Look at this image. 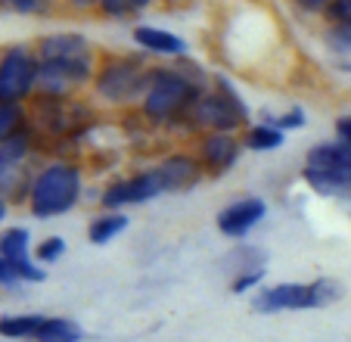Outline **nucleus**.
Instances as JSON below:
<instances>
[{
  "label": "nucleus",
  "instance_id": "nucleus-1",
  "mask_svg": "<svg viewBox=\"0 0 351 342\" xmlns=\"http://www.w3.org/2000/svg\"><path fill=\"white\" fill-rule=\"evenodd\" d=\"M342 299V283L332 277H314L305 283H274L249 296L255 315H286V311H320Z\"/></svg>",
  "mask_w": 351,
  "mask_h": 342
},
{
  "label": "nucleus",
  "instance_id": "nucleus-2",
  "mask_svg": "<svg viewBox=\"0 0 351 342\" xmlns=\"http://www.w3.org/2000/svg\"><path fill=\"white\" fill-rule=\"evenodd\" d=\"M81 203V168L72 162H50L28 184V212L34 218H60Z\"/></svg>",
  "mask_w": 351,
  "mask_h": 342
},
{
  "label": "nucleus",
  "instance_id": "nucleus-3",
  "mask_svg": "<svg viewBox=\"0 0 351 342\" xmlns=\"http://www.w3.org/2000/svg\"><path fill=\"white\" fill-rule=\"evenodd\" d=\"M202 93V75L193 78L178 69H153L149 87L143 93V112L153 122H171V119H186Z\"/></svg>",
  "mask_w": 351,
  "mask_h": 342
},
{
  "label": "nucleus",
  "instance_id": "nucleus-4",
  "mask_svg": "<svg viewBox=\"0 0 351 342\" xmlns=\"http://www.w3.org/2000/svg\"><path fill=\"white\" fill-rule=\"evenodd\" d=\"M186 119H190L193 125L233 134L245 122V106H243V100L230 91L227 81H218V91L215 93H199Z\"/></svg>",
  "mask_w": 351,
  "mask_h": 342
},
{
  "label": "nucleus",
  "instance_id": "nucleus-5",
  "mask_svg": "<svg viewBox=\"0 0 351 342\" xmlns=\"http://www.w3.org/2000/svg\"><path fill=\"white\" fill-rule=\"evenodd\" d=\"M165 193V184H162V174L159 168H146L137 171L131 178H121L115 184H109L99 196V205L109 212H125L128 205H143L149 199L162 196Z\"/></svg>",
  "mask_w": 351,
  "mask_h": 342
},
{
  "label": "nucleus",
  "instance_id": "nucleus-6",
  "mask_svg": "<svg viewBox=\"0 0 351 342\" xmlns=\"http://www.w3.org/2000/svg\"><path fill=\"white\" fill-rule=\"evenodd\" d=\"M38 87V62L28 50L13 47L0 60V100L19 103Z\"/></svg>",
  "mask_w": 351,
  "mask_h": 342
},
{
  "label": "nucleus",
  "instance_id": "nucleus-7",
  "mask_svg": "<svg viewBox=\"0 0 351 342\" xmlns=\"http://www.w3.org/2000/svg\"><path fill=\"white\" fill-rule=\"evenodd\" d=\"M0 255L13 264V271L19 274L22 283H44L47 280V268L34 262V243H32V231L28 227H7L0 231Z\"/></svg>",
  "mask_w": 351,
  "mask_h": 342
},
{
  "label": "nucleus",
  "instance_id": "nucleus-8",
  "mask_svg": "<svg viewBox=\"0 0 351 342\" xmlns=\"http://www.w3.org/2000/svg\"><path fill=\"white\" fill-rule=\"evenodd\" d=\"M90 78V60H40L38 91L44 97H66Z\"/></svg>",
  "mask_w": 351,
  "mask_h": 342
},
{
  "label": "nucleus",
  "instance_id": "nucleus-9",
  "mask_svg": "<svg viewBox=\"0 0 351 342\" xmlns=\"http://www.w3.org/2000/svg\"><path fill=\"white\" fill-rule=\"evenodd\" d=\"M149 78H153V72H143L134 62H115V66H106L99 72L97 91L112 103H128L134 97H143L146 87H149Z\"/></svg>",
  "mask_w": 351,
  "mask_h": 342
},
{
  "label": "nucleus",
  "instance_id": "nucleus-10",
  "mask_svg": "<svg viewBox=\"0 0 351 342\" xmlns=\"http://www.w3.org/2000/svg\"><path fill=\"white\" fill-rule=\"evenodd\" d=\"M265 218H267V203L265 199L261 196H243V199H233L230 205H224L215 221H218L221 237L245 240L261 221H265Z\"/></svg>",
  "mask_w": 351,
  "mask_h": 342
},
{
  "label": "nucleus",
  "instance_id": "nucleus-11",
  "mask_svg": "<svg viewBox=\"0 0 351 342\" xmlns=\"http://www.w3.org/2000/svg\"><path fill=\"white\" fill-rule=\"evenodd\" d=\"M239 150H243V144L230 131H208L206 137L199 140L196 159L202 165V171H208V174H227L237 165Z\"/></svg>",
  "mask_w": 351,
  "mask_h": 342
},
{
  "label": "nucleus",
  "instance_id": "nucleus-12",
  "mask_svg": "<svg viewBox=\"0 0 351 342\" xmlns=\"http://www.w3.org/2000/svg\"><path fill=\"white\" fill-rule=\"evenodd\" d=\"M162 184H165V193H186L199 184L202 178V165H199L196 156H186V152H174V156L162 159L159 165Z\"/></svg>",
  "mask_w": 351,
  "mask_h": 342
},
{
  "label": "nucleus",
  "instance_id": "nucleus-13",
  "mask_svg": "<svg viewBox=\"0 0 351 342\" xmlns=\"http://www.w3.org/2000/svg\"><path fill=\"white\" fill-rule=\"evenodd\" d=\"M302 181H305L317 196L351 199V165H345V168H317V165H305V168H302Z\"/></svg>",
  "mask_w": 351,
  "mask_h": 342
},
{
  "label": "nucleus",
  "instance_id": "nucleus-14",
  "mask_svg": "<svg viewBox=\"0 0 351 342\" xmlns=\"http://www.w3.org/2000/svg\"><path fill=\"white\" fill-rule=\"evenodd\" d=\"M84 327L69 315H47L34 342H84Z\"/></svg>",
  "mask_w": 351,
  "mask_h": 342
},
{
  "label": "nucleus",
  "instance_id": "nucleus-15",
  "mask_svg": "<svg viewBox=\"0 0 351 342\" xmlns=\"http://www.w3.org/2000/svg\"><path fill=\"white\" fill-rule=\"evenodd\" d=\"M47 315L40 311H25V315H3L0 317V339L7 342H34L40 323Z\"/></svg>",
  "mask_w": 351,
  "mask_h": 342
},
{
  "label": "nucleus",
  "instance_id": "nucleus-16",
  "mask_svg": "<svg viewBox=\"0 0 351 342\" xmlns=\"http://www.w3.org/2000/svg\"><path fill=\"white\" fill-rule=\"evenodd\" d=\"M128 231V215L125 212H99V215L90 218V224H87V240H90L93 246H106L112 243L115 237H121V233Z\"/></svg>",
  "mask_w": 351,
  "mask_h": 342
},
{
  "label": "nucleus",
  "instance_id": "nucleus-17",
  "mask_svg": "<svg viewBox=\"0 0 351 342\" xmlns=\"http://www.w3.org/2000/svg\"><path fill=\"white\" fill-rule=\"evenodd\" d=\"M40 60H90L87 41L78 34H53L40 47Z\"/></svg>",
  "mask_w": 351,
  "mask_h": 342
},
{
  "label": "nucleus",
  "instance_id": "nucleus-18",
  "mask_svg": "<svg viewBox=\"0 0 351 342\" xmlns=\"http://www.w3.org/2000/svg\"><path fill=\"white\" fill-rule=\"evenodd\" d=\"M134 41H137L140 47H146V50L165 53V56H178V53L186 50V44L178 38V34L162 32V28H149V25H140L137 32H134Z\"/></svg>",
  "mask_w": 351,
  "mask_h": 342
},
{
  "label": "nucleus",
  "instance_id": "nucleus-19",
  "mask_svg": "<svg viewBox=\"0 0 351 342\" xmlns=\"http://www.w3.org/2000/svg\"><path fill=\"white\" fill-rule=\"evenodd\" d=\"M283 134L277 125H271V122H258V125H252L249 131H245L243 137V146L252 152H271V150H280L283 146Z\"/></svg>",
  "mask_w": 351,
  "mask_h": 342
},
{
  "label": "nucleus",
  "instance_id": "nucleus-20",
  "mask_svg": "<svg viewBox=\"0 0 351 342\" xmlns=\"http://www.w3.org/2000/svg\"><path fill=\"white\" fill-rule=\"evenodd\" d=\"M305 165H317V168H345L351 165V146L345 144H317L308 150Z\"/></svg>",
  "mask_w": 351,
  "mask_h": 342
},
{
  "label": "nucleus",
  "instance_id": "nucleus-21",
  "mask_svg": "<svg viewBox=\"0 0 351 342\" xmlns=\"http://www.w3.org/2000/svg\"><path fill=\"white\" fill-rule=\"evenodd\" d=\"M265 277H267V264H255V268H243L237 274H230V283H227V290L233 296H252L265 286Z\"/></svg>",
  "mask_w": 351,
  "mask_h": 342
},
{
  "label": "nucleus",
  "instance_id": "nucleus-22",
  "mask_svg": "<svg viewBox=\"0 0 351 342\" xmlns=\"http://www.w3.org/2000/svg\"><path fill=\"white\" fill-rule=\"evenodd\" d=\"M22 128H25V112H22V106L0 100V146L7 144L10 137H16Z\"/></svg>",
  "mask_w": 351,
  "mask_h": 342
},
{
  "label": "nucleus",
  "instance_id": "nucleus-23",
  "mask_svg": "<svg viewBox=\"0 0 351 342\" xmlns=\"http://www.w3.org/2000/svg\"><path fill=\"white\" fill-rule=\"evenodd\" d=\"M224 262H227V268H230V274H237V271H243V268L267 264V255L261 249H252V246H237V249H233Z\"/></svg>",
  "mask_w": 351,
  "mask_h": 342
},
{
  "label": "nucleus",
  "instance_id": "nucleus-24",
  "mask_svg": "<svg viewBox=\"0 0 351 342\" xmlns=\"http://www.w3.org/2000/svg\"><path fill=\"white\" fill-rule=\"evenodd\" d=\"M66 255V240L62 237H44L38 246H34V262L44 264V268H50V264H56L60 258Z\"/></svg>",
  "mask_w": 351,
  "mask_h": 342
},
{
  "label": "nucleus",
  "instance_id": "nucleus-25",
  "mask_svg": "<svg viewBox=\"0 0 351 342\" xmlns=\"http://www.w3.org/2000/svg\"><path fill=\"white\" fill-rule=\"evenodd\" d=\"M271 125H277L280 131H295V128L305 125V112H302V109H289V112H283V115H277Z\"/></svg>",
  "mask_w": 351,
  "mask_h": 342
},
{
  "label": "nucleus",
  "instance_id": "nucleus-26",
  "mask_svg": "<svg viewBox=\"0 0 351 342\" xmlns=\"http://www.w3.org/2000/svg\"><path fill=\"white\" fill-rule=\"evenodd\" d=\"M19 286H25V283L19 280V274L13 271V264L0 255V290H19Z\"/></svg>",
  "mask_w": 351,
  "mask_h": 342
},
{
  "label": "nucleus",
  "instance_id": "nucleus-27",
  "mask_svg": "<svg viewBox=\"0 0 351 342\" xmlns=\"http://www.w3.org/2000/svg\"><path fill=\"white\" fill-rule=\"evenodd\" d=\"M336 140L351 146V115H342V119L336 122Z\"/></svg>",
  "mask_w": 351,
  "mask_h": 342
},
{
  "label": "nucleus",
  "instance_id": "nucleus-28",
  "mask_svg": "<svg viewBox=\"0 0 351 342\" xmlns=\"http://www.w3.org/2000/svg\"><path fill=\"white\" fill-rule=\"evenodd\" d=\"M99 7L106 10V13H112V16H121V13H128L131 0H99Z\"/></svg>",
  "mask_w": 351,
  "mask_h": 342
},
{
  "label": "nucleus",
  "instance_id": "nucleus-29",
  "mask_svg": "<svg viewBox=\"0 0 351 342\" xmlns=\"http://www.w3.org/2000/svg\"><path fill=\"white\" fill-rule=\"evenodd\" d=\"M336 16L342 19V25H351V0H336Z\"/></svg>",
  "mask_w": 351,
  "mask_h": 342
},
{
  "label": "nucleus",
  "instance_id": "nucleus-30",
  "mask_svg": "<svg viewBox=\"0 0 351 342\" xmlns=\"http://www.w3.org/2000/svg\"><path fill=\"white\" fill-rule=\"evenodd\" d=\"M302 7H308V10H320L324 3H330V0H298Z\"/></svg>",
  "mask_w": 351,
  "mask_h": 342
},
{
  "label": "nucleus",
  "instance_id": "nucleus-31",
  "mask_svg": "<svg viewBox=\"0 0 351 342\" xmlns=\"http://www.w3.org/2000/svg\"><path fill=\"white\" fill-rule=\"evenodd\" d=\"M7 212H10V205H7V196H3V193H0V221H3V218H7Z\"/></svg>",
  "mask_w": 351,
  "mask_h": 342
},
{
  "label": "nucleus",
  "instance_id": "nucleus-32",
  "mask_svg": "<svg viewBox=\"0 0 351 342\" xmlns=\"http://www.w3.org/2000/svg\"><path fill=\"white\" fill-rule=\"evenodd\" d=\"M149 0H131V7H146Z\"/></svg>",
  "mask_w": 351,
  "mask_h": 342
},
{
  "label": "nucleus",
  "instance_id": "nucleus-33",
  "mask_svg": "<svg viewBox=\"0 0 351 342\" xmlns=\"http://www.w3.org/2000/svg\"><path fill=\"white\" fill-rule=\"evenodd\" d=\"M0 342H7V339H0Z\"/></svg>",
  "mask_w": 351,
  "mask_h": 342
}]
</instances>
